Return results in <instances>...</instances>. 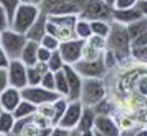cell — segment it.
I'll return each mask as SVG.
<instances>
[{"mask_svg": "<svg viewBox=\"0 0 147 136\" xmlns=\"http://www.w3.org/2000/svg\"><path fill=\"white\" fill-rule=\"evenodd\" d=\"M107 49L112 51L119 61L131 57V39L127 25L111 20V31L107 38Z\"/></svg>", "mask_w": 147, "mask_h": 136, "instance_id": "6da1fadb", "label": "cell"}, {"mask_svg": "<svg viewBox=\"0 0 147 136\" xmlns=\"http://www.w3.org/2000/svg\"><path fill=\"white\" fill-rule=\"evenodd\" d=\"M42 13V7L32 2H22L10 20V27L26 35Z\"/></svg>", "mask_w": 147, "mask_h": 136, "instance_id": "7a4b0ae2", "label": "cell"}, {"mask_svg": "<svg viewBox=\"0 0 147 136\" xmlns=\"http://www.w3.org/2000/svg\"><path fill=\"white\" fill-rule=\"evenodd\" d=\"M105 95L104 83L100 77H84L80 101L85 107H95Z\"/></svg>", "mask_w": 147, "mask_h": 136, "instance_id": "3957f363", "label": "cell"}, {"mask_svg": "<svg viewBox=\"0 0 147 136\" xmlns=\"http://www.w3.org/2000/svg\"><path fill=\"white\" fill-rule=\"evenodd\" d=\"M27 40L28 39L25 34L9 27L1 32V48L5 50L10 60L20 59V55Z\"/></svg>", "mask_w": 147, "mask_h": 136, "instance_id": "277c9868", "label": "cell"}, {"mask_svg": "<svg viewBox=\"0 0 147 136\" xmlns=\"http://www.w3.org/2000/svg\"><path fill=\"white\" fill-rule=\"evenodd\" d=\"M22 97L24 100H27L33 104L40 107L45 103L55 102V100L61 97V95L55 91H51L41 85H37V86H26L25 89H23Z\"/></svg>", "mask_w": 147, "mask_h": 136, "instance_id": "5b68a950", "label": "cell"}, {"mask_svg": "<svg viewBox=\"0 0 147 136\" xmlns=\"http://www.w3.org/2000/svg\"><path fill=\"white\" fill-rule=\"evenodd\" d=\"M113 8L108 6L103 0H86V3L80 9L79 17L88 20H111Z\"/></svg>", "mask_w": 147, "mask_h": 136, "instance_id": "8992f818", "label": "cell"}, {"mask_svg": "<svg viewBox=\"0 0 147 136\" xmlns=\"http://www.w3.org/2000/svg\"><path fill=\"white\" fill-rule=\"evenodd\" d=\"M86 40L73 39L69 41H63L60 43L59 51L62 56V59L66 65H75L83 58V49Z\"/></svg>", "mask_w": 147, "mask_h": 136, "instance_id": "52a82bcc", "label": "cell"}, {"mask_svg": "<svg viewBox=\"0 0 147 136\" xmlns=\"http://www.w3.org/2000/svg\"><path fill=\"white\" fill-rule=\"evenodd\" d=\"M104 56V55H103ZM100 57L93 60L80 59L78 62L73 65L74 68L82 77H102L107 70V66L104 62V58Z\"/></svg>", "mask_w": 147, "mask_h": 136, "instance_id": "ba28073f", "label": "cell"}, {"mask_svg": "<svg viewBox=\"0 0 147 136\" xmlns=\"http://www.w3.org/2000/svg\"><path fill=\"white\" fill-rule=\"evenodd\" d=\"M8 73V81L9 86H13L15 89L23 90L27 84V66L20 60V59H14L10 60L9 66L7 67Z\"/></svg>", "mask_w": 147, "mask_h": 136, "instance_id": "9c48e42d", "label": "cell"}, {"mask_svg": "<svg viewBox=\"0 0 147 136\" xmlns=\"http://www.w3.org/2000/svg\"><path fill=\"white\" fill-rule=\"evenodd\" d=\"M83 109H84V104L82 103L80 100L69 101L68 107H67L63 116L60 119V121L57 126H60V127L69 129V131L74 129V128H77L79 119H80L82 114H83Z\"/></svg>", "mask_w": 147, "mask_h": 136, "instance_id": "30bf717a", "label": "cell"}, {"mask_svg": "<svg viewBox=\"0 0 147 136\" xmlns=\"http://www.w3.org/2000/svg\"><path fill=\"white\" fill-rule=\"evenodd\" d=\"M63 72L66 74V77L69 85V94L68 101H78L80 100L82 94V86H83V77L77 73V70L71 65H65Z\"/></svg>", "mask_w": 147, "mask_h": 136, "instance_id": "8fae6325", "label": "cell"}, {"mask_svg": "<svg viewBox=\"0 0 147 136\" xmlns=\"http://www.w3.org/2000/svg\"><path fill=\"white\" fill-rule=\"evenodd\" d=\"M22 91L13 86H8L0 93V106L1 110L14 112L19 103L22 102Z\"/></svg>", "mask_w": 147, "mask_h": 136, "instance_id": "7c38bea8", "label": "cell"}, {"mask_svg": "<svg viewBox=\"0 0 147 136\" xmlns=\"http://www.w3.org/2000/svg\"><path fill=\"white\" fill-rule=\"evenodd\" d=\"M144 15L142 14L140 9L136 6L130 7V8H126V9H118V8H113L112 10V16H111V20L128 25L130 23L138 20L143 18Z\"/></svg>", "mask_w": 147, "mask_h": 136, "instance_id": "4fadbf2b", "label": "cell"}, {"mask_svg": "<svg viewBox=\"0 0 147 136\" xmlns=\"http://www.w3.org/2000/svg\"><path fill=\"white\" fill-rule=\"evenodd\" d=\"M94 129L105 136H120V131L109 115H96Z\"/></svg>", "mask_w": 147, "mask_h": 136, "instance_id": "5bb4252c", "label": "cell"}, {"mask_svg": "<svg viewBox=\"0 0 147 136\" xmlns=\"http://www.w3.org/2000/svg\"><path fill=\"white\" fill-rule=\"evenodd\" d=\"M48 18H49L48 13L42 9L41 15L38 16V18L35 20V23L32 25V27L26 33V38L28 40H31V41H35L37 43H40L41 40L43 39V37L47 34Z\"/></svg>", "mask_w": 147, "mask_h": 136, "instance_id": "9a60e30c", "label": "cell"}, {"mask_svg": "<svg viewBox=\"0 0 147 136\" xmlns=\"http://www.w3.org/2000/svg\"><path fill=\"white\" fill-rule=\"evenodd\" d=\"M40 43H37L35 41H31L27 40L23 52L20 55V60L27 66V67H32L35 66L38 60H37V50H38Z\"/></svg>", "mask_w": 147, "mask_h": 136, "instance_id": "2e32d148", "label": "cell"}, {"mask_svg": "<svg viewBox=\"0 0 147 136\" xmlns=\"http://www.w3.org/2000/svg\"><path fill=\"white\" fill-rule=\"evenodd\" d=\"M49 15H66V14H80V8L71 1H59L52 7L45 10Z\"/></svg>", "mask_w": 147, "mask_h": 136, "instance_id": "e0dca14e", "label": "cell"}, {"mask_svg": "<svg viewBox=\"0 0 147 136\" xmlns=\"http://www.w3.org/2000/svg\"><path fill=\"white\" fill-rule=\"evenodd\" d=\"M95 118H96V112L92 107H85L83 109V114L79 119L77 128L83 133L87 131H93L94 129V124H95Z\"/></svg>", "mask_w": 147, "mask_h": 136, "instance_id": "ac0fdd59", "label": "cell"}, {"mask_svg": "<svg viewBox=\"0 0 147 136\" xmlns=\"http://www.w3.org/2000/svg\"><path fill=\"white\" fill-rule=\"evenodd\" d=\"M37 110H38L37 106L23 99L22 102L17 106V108L15 109V111L13 114H14L16 119H18V118H26V117L34 116L37 112Z\"/></svg>", "mask_w": 147, "mask_h": 136, "instance_id": "d6986e66", "label": "cell"}, {"mask_svg": "<svg viewBox=\"0 0 147 136\" xmlns=\"http://www.w3.org/2000/svg\"><path fill=\"white\" fill-rule=\"evenodd\" d=\"M16 118L13 112H8L5 110L0 111V134L10 135L14 129Z\"/></svg>", "mask_w": 147, "mask_h": 136, "instance_id": "ffe728a7", "label": "cell"}, {"mask_svg": "<svg viewBox=\"0 0 147 136\" xmlns=\"http://www.w3.org/2000/svg\"><path fill=\"white\" fill-rule=\"evenodd\" d=\"M75 33L76 38L82 40H88L93 35L92 26H91V20L79 17L76 25H75Z\"/></svg>", "mask_w": 147, "mask_h": 136, "instance_id": "44dd1931", "label": "cell"}, {"mask_svg": "<svg viewBox=\"0 0 147 136\" xmlns=\"http://www.w3.org/2000/svg\"><path fill=\"white\" fill-rule=\"evenodd\" d=\"M93 35H97L107 39L111 31V20H91Z\"/></svg>", "mask_w": 147, "mask_h": 136, "instance_id": "7402d4cb", "label": "cell"}, {"mask_svg": "<svg viewBox=\"0 0 147 136\" xmlns=\"http://www.w3.org/2000/svg\"><path fill=\"white\" fill-rule=\"evenodd\" d=\"M127 30H128L129 37H130L131 41L136 39L138 35H140L142 33L147 31V17H143L140 20H135V22L128 24Z\"/></svg>", "mask_w": 147, "mask_h": 136, "instance_id": "603a6c76", "label": "cell"}, {"mask_svg": "<svg viewBox=\"0 0 147 136\" xmlns=\"http://www.w3.org/2000/svg\"><path fill=\"white\" fill-rule=\"evenodd\" d=\"M55 74V92L59 93L61 97H68V94H69V85H68V81H67V77H66V74H65L63 69L57 72Z\"/></svg>", "mask_w": 147, "mask_h": 136, "instance_id": "cb8c5ba5", "label": "cell"}, {"mask_svg": "<svg viewBox=\"0 0 147 136\" xmlns=\"http://www.w3.org/2000/svg\"><path fill=\"white\" fill-rule=\"evenodd\" d=\"M68 103H69L68 99L63 97H59L58 100H55V102L52 103L53 104V110H55V115H53V118H52L53 126H57L59 124L60 119L62 118L66 109H67V107H68Z\"/></svg>", "mask_w": 147, "mask_h": 136, "instance_id": "d4e9b609", "label": "cell"}, {"mask_svg": "<svg viewBox=\"0 0 147 136\" xmlns=\"http://www.w3.org/2000/svg\"><path fill=\"white\" fill-rule=\"evenodd\" d=\"M47 64H48L49 70H51V72H53V73H57V72L63 69V67H65V65H66L59 50L52 51V55H51V57H50L49 61H48Z\"/></svg>", "mask_w": 147, "mask_h": 136, "instance_id": "484cf974", "label": "cell"}, {"mask_svg": "<svg viewBox=\"0 0 147 136\" xmlns=\"http://www.w3.org/2000/svg\"><path fill=\"white\" fill-rule=\"evenodd\" d=\"M43 74L36 68V66L27 67V84L28 86H37L41 85Z\"/></svg>", "mask_w": 147, "mask_h": 136, "instance_id": "4316f807", "label": "cell"}, {"mask_svg": "<svg viewBox=\"0 0 147 136\" xmlns=\"http://www.w3.org/2000/svg\"><path fill=\"white\" fill-rule=\"evenodd\" d=\"M60 43H61V41L58 38H55V37L51 35V34H48V33L43 37V39L41 40V42H40V44L42 47H44V48H47V49H49L51 51L59 50Z\"/></svg>", "mask_w": 147, "mask_h": 136, "instance_id": "83f0119b", "label": "cell"}, {"mask_svg": "<svg viewBox=\"0 0 147 136\" xmlns=\"http://www.w3.org/2000/svg\"><path fill=\"white\" fill-rule=\"evenodd\" d=\"M22 2H23L22 0H0V6L6 10L7 15L9 16V18L11 20L15 12L17 10V8Z\"/></svg>", "mask_w": 147, "mask_h": 136, "instance_id": "f1b7e54d", "label": "cell"}, {"mask_svg": "<svg viewBox=\"0 0 147 136\" xmlns=\"http://www.w3.org/2000/svg\"><path fill=\"white\" fill-rule=\"evenodd\" d=\"M41 86L48 90H51V91H55V74L53 72L49 70L42 76Z\"/></svg>", "mask_w": 147, "mask_h": 136, "instance_id": "f546056e", "label": "cell"}, {"mask_svg": "<svg viewBox=\"0 0 147 136\" xmlns=\"http://www.w3.org/2000/svg\"><path fill=\"white\" fill-rule=\"evenodd\" d=\"M32 121H33V116L16 119L15 125H14V129H13V133H11L10 135H20L22 132H23V129L25 128V126L28 125V124L32 122Z\"/></svg>", "mask_w": 147, "mask_h": 136, "instance_id": "4dcf8cb0", "label": "cell"}, {"mask_svg": "<svg viewBox=\"0 0 147 136\" xmlns=\"http://www.w3.org/2000/svg\"><path fill=\"white\" fill-rule=\"evenodd\" d=\"M33 122L36 125L38 128H44V127H50V126H53L52 124V120L48 117H45L44 115L36 112L34 116H33Z\"/></svg>", "mask_w": 147, "mask_h": 136, "instance_id": "1f68e13d", "label": "cell"}, {"mask_svg": "<svg viewBox=\"0 0 147 136\" xmlns=\"http://www.w3.org/2000/svg\"><path fill=\"white\" fill-rule=\"evenodd\" d=\"M9 27H10V18L7 15L6 10L0 6V32H3Z\"/></svg>", "mask_w": 147, "mask_h": 136, "instance_id": "d6a6232c", "label": "cell"}, {"mask_svg": "<svg viewBox=\"0 0 147 136\" xmlns=\"http://www.w3.org/2000/svg\"><path fill=\"white\" fill-rule=\"evenodd\" d=\"M51 55H52L51 50H49V49H47V48H44V47H42L40 44L38 50H37V60H38V62H48L50 57H51Z\"/></svg>", "mask_w": 147, "mask_h": 136, "instance_id": "836d02e7", "label": "cell"}, {"mask_svg": "<svg viewBox=\"0 0 147 136\" xmlns=\"http://www.w3.org/2000/svg\"><path fill=\"white\" fill-rule=\"evenodd\" d=\"M52 103H53V102H52ZM52 103H45V104L40 106L37 112L44 115L45 117H48V118H50V119L52 120L53 115H55V110H53V104H52Z\"/></svg>", "mask_w": 147, "mask_h": 136, "instance_id": "e575fe53", "label": "cell"}, {"mask_svg": "<svg viewBox=\"0 0 147 136\" xmlns=\"http://www.w3.org/2000/svg\"><path fill=\"white\" fill-rule=\"evenodd\" d=\"M131 57L140 60H147V47L131 48Z\"/></svg>", "mask_w": 147, "mask_h": 136, "instance_id": "d590c367", "label": "cell"}, {"mask_svg": "<svg viewBox=\"0 0 147 136\" xmlns=\"http://www.w3.org/2000/svg\"><path fill=\"white\" fill-rule=\"evenodd\" d=\"M140 47H147V31L131 41V48H140Z\"/></svg>", "mask_w": 147, "mask_h": 136, "instance_id": "8d00e7d4", "label": "cell"}, {"mask_svg": "<svg viewBox=\"0 0 147 136\" xmlns=\"http://www.w3.org/2000/svg\"><path fill=\"white\" fill-rule=\"evenodd\" d=\"M9 86L7 68H0V93Z\"/></svg>", "mask_w": 147, "mask_h": 136, "instance_id": "74e56055", "label": "cell"}, {"mask_svg": "<svg viewBox=\"0 0 147 136\" xmlns=\"http://www.w3.org/2000/svg\"><path fill=\"white\" fill-rule=\"evenodd\" d=\"M138 0H117V3L114 6V8L118 9H126V8H130L137 5Z\"/></svg>", "mask_w": 147, "mask_h": 136, "instance_id": "f35d334b", "label": "cell"}, {"mask_svg": "<svg viewBox=\"0 0 147 136\" xmlns=\"http://www.w3.org/2000/svg\"><path fill=\"white\" fill-rule=\"evenodd\" d=\"M10 59L7 56V53L5 52V50L0 47V68H7L9 66Z\"/></svg>", "mask_w": 147, "mask_h": 136, "instance_id": "ab89813d", "label": "cell"}, {"mask_svg": "<svg viewBox=\"0 0 147 136\" xmlns=\"http://www.w3.org/2000/svg\"><path fill=\"white\" fill-rule=\"evenodd\" d=\"M69 129H66V128H62L60 126H55L53 127V131L51 133L50 136H68L69 134Z\"/></svg>", "mask_w": 147, "mask_h": 136, "instance_id": "60d3db41", "label": "cell"}, {"mask_svg": "<svg viewBox=\"0 0 147 136\" xmlns=\"http://www.w3.org/2000/svg\"><path fill=\"white\" fill-rule=\"evenodd\" d=\"M138 89H139V92L142 94L147 95V76L140 78V81L138 82Z\"/></svg>", "mask_w": 147, "mask_h": 136, "instance_id": "b9f144b4", "label": "cell"}, {"mask_svg": "<svg viewBox=\"0 0 147 136\" xmlns=\"http://www.w3.org/2000/svg\"><path fill=\"white\" fill-rule=\"evenodd\" d=\"M137 7L140 9L144 17H147V0H138L137 1Z\"/></svg>", "mask_w": 147, "mask_h": 136, "instance_id": "7bdbcfd3", "label": "cell"}, {"mask_svg": "<svg viewBox=\"0 0 147 136\" xmlns=\"http://www.w3.org/2000/svg\"><path fill=\"white\" fill-rule=\"evenodd\" d=\"M55 126H50V127H44V128H40L38 131V136H50L52 131H53Z\"/></svg>", "mask_w": 147, "mask_h": 136, "instance_id": "ee69618b", "label": "cell"}, {"mask_svg": "<svg viewBox=\"0 0 147 136\" xmlns=\"http://www.w3.org/2000/svg\"><path fill=\"white\" fill-rule=\"evenodd\" d=\"M68 136H82V132L78 128H74V129H70Z\"/></svg>", "mask_w": 147, "mask_h": 136, "instance_id": "f6af8a7d", "label": "cell"}, {"mask_svg": "<svg viewBox=\"0 0 147 136\" xmlns=\"http://www.w3.org/2000/svg\"><path fill=\"white\" fill-rule=\"evenodd\" d=\"M44 1H45V0H28V2H32V3L37 5V6H40V7H42V6H43Z\"/></svg>", "mask_w": 147, "mask_h": 136, "instance_id": "bcb514c9", "label": "cell"}, {"mask_svg": "<svg viewBox=\"0 0 147 136\" xmlns=\"http://www.w3.org/2000/svg\"><path fill=\"white\" fill-rule=\"evenodd\" d=\"M108 6H110L112 8H114V6H115V3H117V0H103Z\"/></svg>", "mask_w": 147, "mask_h": 136, "instance_id": "7dc6e473", "label": "cell"}, {"mask_svg": "<svg viewBox=\"0 0 147 136\" xmlns=\"http://www.w3.org/2000/svg\"><path fill=\"white\" fill-rule=\"evenodd\" d=\"M82 136H95L94 134V129L93 131H87V132H83Z\"/></svg>", "mask_w": 147, "mask_h": 136, "instance_id": "c3c4849f", "label": "cell"}, {"mask_svg": "<svg viewBox=\"0 0 147 136\" xmlns=\"http://www.w3.org/2000/svg\"><path fill=\"white\" fill-rule=\"evenodd\" d=\"M135 136H147V129H144V131H140V132H137Z\"/></svg>", "mask_w": 147, "mask_h": 136, "instance_id": "681fc988", "label": "cell"}, {"mask_svg": "<svg viewBox=\"0 0 147 136\" xmlns=\"http://www.w3.org/2000/svg\"><path fill=\"white\" fill-rule=\"evenodd\" d=\"M94 134H95V136H105V135H103V134H101L100 132H97V131H95V129H94Z\"/></svg>", "mask_w": 147, "mask_h": 136, "instance_id": "f907efd6", "label": "cell"}, {"mask_svg": "<svg viewBox=\"0 0 147 136\" xmlns=\"http://www.w3.org/2000/svg\"><path fill=\"white\" fill-rule=\"evenodd\" d=\"M0 47H1V32H0Z\"/></svg>", "mask_w": 147, "mask_h": 136, "instance_id": "816d5d0a", "label": "cell"}, {"mask_svg": "<svg viewBox=\"0 0 147 136\" xmlns=\"http://www.w3.org/2000/svg\"><path fill=\"white\" fill-rule=\"evenodd\" d=\"M22 1H23V2H27L28 0H22Z\"/></svg>", "mask_w": 147, "mask_h": 136, "instance_id": "f5cc1de1", "label": "cell"}, {"mask_svg": "<svg viewBox=\"0 0 147 136\" xmlns=\"http://www.w3.org/2000/svg\"><path fill=\"white\" fill-rule=\"evenodd\" d=\"M0 136H8V135H5V134H0Z\"/></svg>", "mask_w": 147, "mask_h": 136, "instance_id": "db71d44e", "label": "cell"}, {"mask_svg": "<svg viewBox=\"0 0 147 136\" xmlns=\"http://www.w3.org/2000/svg\"><path fill=\"white\" fill-rule=\"evenodd\" d=\"M0 111H1V106H0Z\"/></svg>", "mask_w": 147, "mask_h": 136, "instance_id": "11a10c76", "label": "cell"}]
</instances>
